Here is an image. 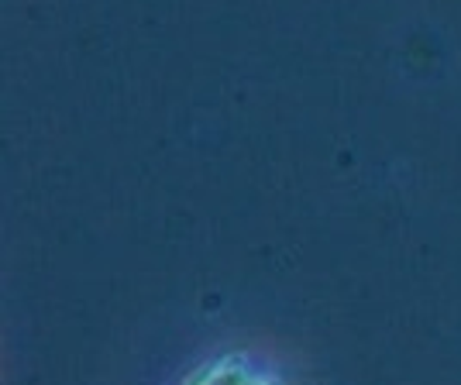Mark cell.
Instances as JSON below:
<instances>
[{"instance_id":"1","label":"cell","mask_w":461,"mask_h":385,"mask_svg":"<svg viewBox=\"0 0 461 385\" xmlns=\"http://www.w3.org/2000/svg\"><path fill=\"white\" fill-rule=\"evenodd\" d=\"M179 385H293L283 368L255 351H221L193 368Z\"/></svg>"}]
</instances>
